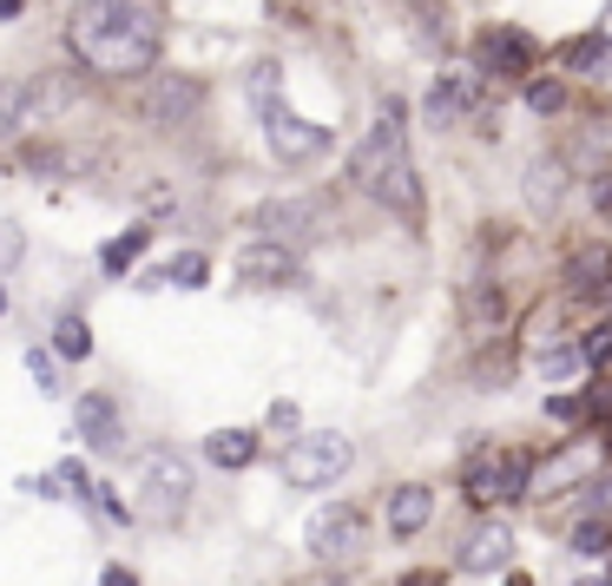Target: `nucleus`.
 <instances>
[{
    "label": "nucleus",
    "instance_id": "nucleus-23",
    "mask_svg": "<svg viewBox=\"0 0 612 586\" xmlns=\"http://www.w3.org/2000/svg\"><path fill=\"white\" fill-rule=\"evenodd\" d=\"M53 350H59L66 363H79V356H92V330H86V317H73V310H66V317L53 323Z\"/></svg>",
    "mask_w": 612,
    "mask_h": 586
},
{
    "label": "nucleus",
    "instance_id": "nucleus-10",
    "mask_svg": "<svg viewBox=\"0 0 612 586\" xmlns=\"http://www.w3.org/2000/svg\"><path fill=\"white\" fill-rule=\"evenodd\" d=\"M237 277H244L251 290H283V284H297V277H303V264H297V251H290V244L257 237V244H244V251H237Z\"/></svg>",
    "mask_w": 612,
    "mask_h": 586
},
{
    "label": "nucleus",
    "instance_id": "nucleus-34",
    "mask_svg": "<svg viewBox=\"0 0 612 586\" xmlns=\"http://www.w3.org/2000/svg\"><path fill=\"white\" fill-rule=\"evenodd\" d=\"M587 508H593V515H612V482H593V488H587Z\"/></svg>",
    "mask_w": 612,
    "mask_h": 586
},
{
    "label": "nucleus",
    "instance_id": "nucleus-24",
    "mask_svg": "<svg viewBox=\"0 0 612 586\" xmlns=\"http://www.w3.org/2000/svg\"><path fill=\"white\" fill-rule=\"evenodd\" d=\"M26 112H33V86L0 79V132H20V125H26Z\"/></svg>",
    "mask_w": 612,
    "mask_h": 586
},
{
    "label": "nucleus",
    "instance_id": "nucleus-1",
    "mask_svg": "<svg viewBox=\"0 0 612 586\" xmlns=\"http://www.w3.org/2000/svg\"><path fill=\"white\" fill-rule=\"evenodd\" d=\"M158 13L145 0H79V13L66 20V46L79 66L105 73V79H132L158 66Z\"/></svg>",
    "mask_w": 612,
    "mask_h": 586
},
{
    "label": "nucleus",
    "instance_id": "nucleus-7",
    "mask_svg": "<svg viewBox=\"0 0 612 586\" xmlns=\"http://www.w3.org/2000/svg\"><path fill=\"white\" fill-rule=\"evenodd\" d=\"M534 59H541V46H534L521 26H488V33L475 40V66H481L488 79H527Z\"/></svg>",
    "mask_w": 612,
    "mask_h": 586
},
{
    "label": "nucleus",
    "instance_id": "nucleus-17",
    "mask_svg": "<svg viewBox=\"0 0 612 586\" xmlns=\"http://www.w3.org/2000/svg\"><path fill=\"white\" fill-rule=\"evenodd\" d=\"M204 462L211 468H251L257 462V435L251 429H218V435H204Z\"/></svg>",
    "mask_w": 612,
    "mask_h": 586
},
{
    "label": "nucleus",
    "instance_id": "nucleus-39",
    "mask_svg": "<svg viewBox=\"0 0 612 586\" xmlns=\"http://www.w3.org/2000/svg\"><path fill=\"white\" fill-rule=\"evenodd\" d=\"M580 586H607V581H580Z\"/></svg>",
    "mask_w": 612,
    "mask_h": 586
},
{
    "label": "nucleus",
    "instance_id": "nucleus-29",
    "mask_svg": "<svg viewBox=\"0 0 612 586\" xmlns=\"http://www.w3.org/2000/svg\"><path fill=\"white\" fill-rule=\"evenodd\" d=\"M580 356H587V363H612V323H600V330L580 336Z\"/></svg>",
    "mask_w": 612,
    "mask_h": 586
},
{
    "label": "nucleus",
    "instance_id": "nucleus-33",
    "mask_svg": "<svg viewBox=\"0 0 612 586\" xmlns=\"http://www.w3.org/2000/svg\"><path fill=\"white\" fill-rule=\"evenodd\" d=\"M297 422H303L297 402H270V429H277V435H297Z\"/></svg>",
    "mask_w": 612,
    "mask_h": 586
},
{
    "label": "nucleus",
    "instance_id": "nucleus-13",
    "mask_svg": "<svg viewBox=\"0 0 612 586\" xmlns=\"http://www.w3.org/2000/svg\"><path fill=\"white\" fill-rule=\"evenodd\" d=\"M73 429H79V442H92L99 455H112V449L125 442L119 409H112V396H105V389H86V396L73 402Z\"/></svg>",
    "mask_w": 612,
    "mask_h": 586
},
{
    "label": "nucleus",
    "instance_id": "nucleus-35",
    "mask_svg": "<svg viewBox=\"0 0 612 586\" xmlns=\"http://www.w3.org/2000/svg\"><path fill=\"white\" fill-rule=\"evenodd\" d=\"M105 586H138V574L132 567H105Z\"/></svg>",
    "mask_w": 612,
    "mask_h": 586
},
{
    "label": "nucleus",
    "instance_id": "nucleus-6",
    "mask_svg": "<svg viewBox=\"0 0 612 586\" xmlns=\"http://www.w3.org/2000/svg\"><path fill=\"white\" fill-rule=\"evenodd\" d=\"M481 106H488V73H481V66H455V73H442L435 92H429V125H461V119H475Z\"/></svg>",
    "mask_w": 612,
    "mask_h": 586
},
{
    "label": "nucleus",
    "instance_id": "nucleus-4",
    "mask_svg": "<svg viewBox=\"0 0 612 586\" xmlns=\"http://www.w3.org/2000/svg\"><path fill=\"white\" fill-rule=\"evenodd\" d=\"M349 462H356L349 435H336V429L297 435V442L283 449V482H290V488H336V475H349Z\"/></svg>",
    "mask_w": 612,
    "mask_h": 586
},
{
    "label": "nucleus",
    "instance_id": "nucleus-11",
    "mask_svg": "<svg viewBox=\"0 0 612 586\" xmlns=\"http://www.w3.org/2000/svg\"><path fill=\"white\" fill-rule=\"evenodd\" d=\"M303 548L316 554V561H343V554H356L363 548V515L343 501V508H323L310 528H303Z\"/></svg>",
    "mask_w": 612,
    "mask_h": 586
},
{
    "label": "nucleus",
    "instance_id": "nucleus-8",
    "mask_svg": "<svg viewBox=\"0 0 612 586\" xmlns=\"http://www.w3.org/2000/svg\"><path fill=\"white\" fill-rule=\"evenodd\" d=\"M264 139H270V152H277L283 165H310V158H323V152H330V125L297 119L290 106H283L277 119H264Z\"/></svg>",
    "mask_w": 612,
    "mask_h": 586
},
{
    "label": "nucleus",
    "instance_id": "nucleus-40",
    "mask_svg": "<svg viewBox=\"0 0 612 586\" xmlns=\"http://www.w3.org/2000/svg\"><path fill=\"white\" fill-rule=\"evenodd\" d=\"M0 310H7V290H0Z\"/></svg>",
    "mask_w": 612,
    "mask_h": 586
},
{
    "label": "nucleus",
    "instance_id": "nucleus-12",
    "mask_svg": "<svg viewBox=\"0 0 612 586\" xmlns=\"http://www.w3.org/2000/svg\"><path fill=\"white\" fill-rule=\"evenodd\" d=\"M316 218H323L316 198H270V204L257 211V231H264L270 244H303V237L316 231Z\"/></svg>",
    "mask_w": 612,
    "mask_h": 586
},
{
    "label": "nucleus",
    "instance_id": "nucleus-9",
    "mask_svg": "<svg viewBox=\"0 0 612 586\" xmlns=\"http://www.w3.org/2000/svg\"><path fill=\"white\" fill-rule=\"evenodd\" d=\"M198 106H204V79L198 73H158L152 92H145V119L152 125H185Z\"/></svg>",
    "mask_w": 612,
    "mask_h": 586
},
{
    "label": "nucleus",
    "instance_id": "nucleus-28",
    "mask_svg": "<svg viewBox=\"0 0 612 586\" xmlns=\"http://www.w3.org/2000/svg\"><path fill=\"white\" fill-rule=\"evenodd\" d=\"M574 554H600V561H607V554H612V534L600 528V521H587V528L574 534Z\"/></svg>",
    "mask_w": 612,
    "mask_h": 586
},
{
    "label": "nucleus",
    "instance_id": "nucleus-5",
    "mask_svg": "<svg viewBox=\"0 0 612 586\" xmlns=\"http://www.w3.org/2000/svg\"><path fill=\"white\" fill-rule=\"evenodd\" d=\"M600 462H607V442H600V435H580V442H567L547 468H534V495H541V501L574 495V488H587V482L600 475Z\"/></svg>",
    "mask_w": 612,
    "mask_h": 586
},
{
    "label": "nucleus",
    "instance_id": "nucleus-30",
    "mask_svg": "<svg viewBox=\"0 0 612 586\" xmlns=\"http://www.w3.org/2000/svg\"><path fill=\"white\" fill-rule=\"evenodd\" d=\"M26 257V237H20V224H0V270H13Z\"/></svg>",
    "mask_w": 612,
    "mask_h": 586
},
{
    "label": "nucleus",
    "instance_id": "nucleus-15",
    "mask_svg": "<svg viewBox=\"0 0 612 586\" xmlns=\"http://www.w3.org/2000/svg\"><path fill=\"white\" fill-rule=\"evenodd\" d=\"M429 515H435V495H429L422 482H409V488H396V495H389V534H402V541H409V534H422V528H429Z\"/></svg>",
    "mask_w": 612,
    "mask_h": 586
},
{
    "label": "nucleus",
    "instance_id": "nucleus-22",
    "mask_svg": "<svg viewBox=\"0 0 612 586\" xmlns=\"http://www.w3.org/2000/svg\"><path fill=\"white\" fill-rule=\"evenodd\" d=\"M204 277H211V264H204L198 251H178V257H171L165 270H152V284H178V290H198Z\"/></svg>",
    "mask_w": 612,
    "mask_h": 586
},
{
    "label": "nucleus",
    "instance_id": "nucleus-37",
    "mask_svg": "<svg viewBox=\"0 0 612 586\" xmlns=\"http://www.w3.org/2000/svg\"><path fill=\"white\" fill-rule=\"evenodd\" d=\"M402 586H435V574H409Z\"/></svg>",
    "mask_w": 612,
    "mask_h": 586
},
{
    "label": "nucleus",
    "instance_id": "nucleus-25",
    "mask_svg": "<svg viewBox=\"0 0 612 586\" xmlns=\"http://www.w3.org/2000/svg\"><path fill=\"white\" fill-rule=\"evenodd\" d=\"M580 363H587V356H580V343H560V350H541V376H547V383H567V376H574Z\"/></svg>",
    "mask_w": 612,
    "mask_h": 586
},
{
    "label": "nucleus",
    "instance_id": "nucleus-14",
    "mask_svg": "<svg viewBox=\"0 0 612 586\" xmlns=\"http://www.w3.org/2000/svg\"><path fill=\"white\" fill-rule=\"evenodd\" d=\"M514 561V534L508 521H481L468 541H461V574H501Z\"/></svg>",
    "mask_w": 612,
    "mask_h": 586
},
{
    "label": "nucleus",
    "instance_id": "nucleus-21",
    "mask_svg": "<svg viewBox=\"0 0 612 586\" xmlns=\"http://www.w3.org/2000/svg\"><path fill=\"white\" fill-rule=\"evenodd\" d=\"M501 475H508V455H475L468 462V501H501Z\"/></svg>",
    "mask_w": 612,
    "mask_h": 586
},
{
    "label": "nucleus",
    "instance_id": "nucleus-26",
    "mask_svg": "<svg viewBox=\"0 0 612 586\" xmlns=\"http://www.w3.org/2000/svg\"><path fill=\"white\" fill-rule=\"evenodd\" d=\"M560 59H567V66H580V73H593V66H607V40H567V46H560Z\"/></svg>",
    "mask_w": 612,
    "mask_h": 586
},
{
    "label": "nucleus",
    "instance_id": "nucleus-16",
    "mask_svg": "<svg viewBox=\"0 0 612 586\" xmlns=\"http://www.w3.org/2000/svg\"><path fill=\"white\" fill-rule=\"evenodd\" d=\"M607 284H612V251L580 244V251L567 257V290H574V297H593V290H607Z\"/></svg>",
    "mask_w": 612,
    "mask_h": 586
},
{
    "label": "nucleus",
    "instance_id": "nucleus-27",
    "mask_svg": "<svg viewBox=\"0 0 612 586\" xmlns=\"http://www.w3.org/2000/svg\"><path fill=\"white\" fill-rule=\"evenodd\" d=\"M527 106L547 119V112H560V106H567V86H560V79H527Z\"/></svg>",
    "mask_w": 612,
    "mask_h": 586
},
{
    "label": "nucleus",
    "instance_id": "nucleus-32",
    "mask_svg": "<svg viewBox=\"0 0 612 586\" xmlns=\"http://www.w3.org/2000/svg\"><path fill=\"white\" fill-rule=\"evenodd\" d=\"M547 416H554V422H580V416H587V402H580V396H554V402H547Z\"/></svg>",
    "mask_w": 612,
    "mask_h": 586
},
{
    "label": "nucleus",
    "instance_id": "nucleus-36",
    "mask_svg": "<svg viewBox=\"0 0 612 586\" xmlns=\"http://www.w3.org/2000/svg\"><path fill=\"white\" fill-rule=\"evenodd\" d=\"M593 198H600V211H607V224H612V185H593Z\"/></svg>",
    "mask_w": 612,
    "mask_h": 586
},
{
    "label": "nucleus",
    "instance_id": "nucleus-38",
    "mask_svg": "<svg viewBox=\"0 0 612 586\" xmlns=\"http://www.w3.org/2000/svg\"><path fill=\"white\" fill-rule=\"evenodd\" d=\"M20 13V0H0V20H13Z\"/></svg>",
    "mask_w": 612,
    "mask_h": 586
},
{
    "label": "nucleus",
    "instance_id": "nucleus-19",
    "mask_svg": "<svg viewBox=\"0 0 612 586\" xmlns=\"http://www.w3.org/2000/svg\"><path fill=\"white\" fill-rule=\"evenodd\" d=\"M244 86H251V106H257L264 119H277V112H283V66H277V59H257Z\"/></svg>",
    "mask_w": 612,
    "mask_h": 586
},
{
    "label": "nucleus",
    "instance_id": "nucleus-18",
    "mask_svg": "<svg viewBox=\"0 0 612 586\" xmlns=\"http://www.w3.org/2000/svg\"><path fill=\"white\" fill-rule=\"evenodd\" d=\"M560 198H567V165H560V158L527 165V204H534V211H554Z\"/></svg>",
    "mask_w": 612,
    "mask_h": 586
},
{
    "label": "nucleus",
    "instance_id": "nucleus-3",
    "mask_svg": "<svg viewBox=\"0 0 612 586\" xmlns=\"http://www.w3.org/2000/svg\"><path fill=\"white\" fill-rule=\"evenodd\" d=\"M132 515L145 528H171L185 508H191V468L171 455V449H145L138 455V488H132Z\"/></svg>",
    "mask_w": 612,
    "mask_h": 586
},
{
    "label": "nucleus",
    "instance_id": "nucleus-20",
    "mask_svg": "<svg viewBox=\"0 0 612 586\" xmlns=\"http://www.w3.org/2000/svg\"><path fill=\"white\" fill-rule=\"evenodd\" d=\"M145 244H152V231H145V224H132V231H119V237H112V244L99 251V264H105V277H125V270H132V264L145 257Z\"/></svg>",
    "mask_w": 612,
    "mask_h": 586
},
{
    "label": "nucleus",
    "instance_id": "nucleus-31",
    "mask_svg": "<svg viewBox=\"0 0 612 586\" xmlns=\"http://www.w3.org/2000/svg\"><path fill=\"white\" fill-rule=\"evenodd\" d=\"M26 369H33V383H40L46 396L59 389V376H53V356H46V350H26Z\"/></svg>",
    "mask_w": 612,
    "mask_h": 586
},
{
    "label": "nucleus",
    "instance_id": "nucleus-2",
    "mask_svg": "<svg viewBox=\"0 0 612 586\" xmlns=\"http://www.w3.org/2000/svg\"><path fill=\"white\" fill-rule=\"evenodd\" d=\"M349 178H356V191H369L396 218H409V224L422 218V185H415V165H409V125H402V99L396 92L382 99L369 139L349 152Z\"/></svg>",
    "mask_w": 612,
    "mask_h": 586
}]
</instances>
